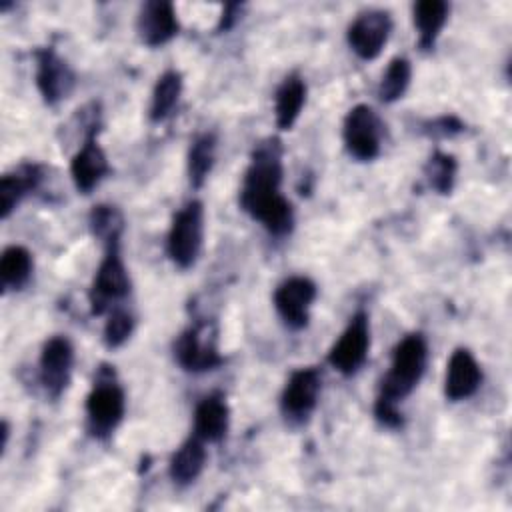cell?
<instances>
[{
  "instance_id": "cb8c5ba5",
  "label": "cell",
  "mask_w": 512,
  "mask_h": 512,
  "mask_svg": "<svg viewBox=\"0 0 512 512\" xmlns=\"http://www.w3.org/2000/svg\"><path fill=\"white\" fill-rule=\"evenodd\" d=\"M216 160V136L212 132H204L196 136L188 150V180L194 188H200L208 178Z\"/></svg>"
},
{
  "instance_id": "f546056e",
  "label": "cell",
  "mask_w": 512,
  "mask_h": 512,
  "mask_svg": "<svg viewBox=\"0 0 512 512\" xmlns=\"http://www.w3.org/2000/svg\"><path fill=\"white\" fill-rule=\"evenodd\" d=\"M238 8H240L238 4H226V6H224V10H222V18H220V30H222V28H224V30H226V28H230V24H232V22H234V18H236V16H234V12H236Z\"/></svg>"
},
{
  "instance_id": "9a60e30c",
  "label": "cell",
  "mask_w": 512,
  "mask_h": 512,
  "mask_svg": "<svg viewBox=\"0 0 512 512\" xmlns=\"http://www.w3.org/2000/svg\"><path fill=\"white\" fill-rule=\"evenodd\" d=\"M108 170H110L108 158L96 140V130H92L70 160L72 182L78 192L88 194L100 184V180L108 174Z\"/></svg>"
},
{
  "instance_id": "7a4b0ae2",
  "label": "cell",
  "mask_w": 512,
  "mask_h": 512,
  "mask_svg": "<svg viewBox=\"0 0 512 512\" xmlns=\"http://www.w3.org/2000/svg\"><path fill=\"white\" fill-rule=\"evenodd\" d=\"M428 360V344L420 332L404 336L394 352L390 370L386 372L382 386H380V398L400 402L406 398L420 382L426 370Z\"/></svg>"
},
{
  "instance_id": "83f0119b",
  "label": "cell",
  "mask_w": 512,
  "mask_h": 512,
  "mask_svg": "<svg viewBox=\"0 0 512 512\" xmlns=\"http://www.w3.org/2000/svg\"><path fill=\"white\" fill-rule=\"evenodd\" d=\"M132 332H134V316L122 308H116L110 312L104 324L102 338L108 348H118L130 338Z\"/></svg>"
},
{
  "instance_id": "7402d4cb",
  "label": "cell",
  "mask_w": 512,
  "mask_h": 512,
  "mask_svg": "<svg viewBox=\"0 0 512 512\" xmlns=\"http://www.w3.org/2000/svg\"><path fill=\"white\" fill-rule=\"evenodd\" d=\"M182 94V74L178 70H166L154 84L148 116L152 122H164L178 106Z\"/></svg>"
},
{
  "instance_id": "44dd1931",
  "label": "cell",
  "mask_w": 512,
  "mask_h": 512,
  "mask_svg": "<svg viewBox=\"0 0 512 512\" xmlns=\"http://www.w3.org/2000/svg\"><path fill=\"white\" fill-rule=\"evenodd\" d=\"M450 6L444 0H422L414 4V24L418 28V44L422 50H432L440 30L448 20Z\"/></svg>"
},
{
  "instance_id": "2e32d148",
  "label": "cell",
  "mask_w": 512,
  "mask_h": 512,
  "mask_svg": "<svg viewBox=\"0 0 512 512\" xmlns=\"http://www.w3.org/2000/svg\"><path fill=\"white\" fill-rule=\"evenodd\" d=\"M482 382V370L476 358L466 348H456L448 360L444 394L452 402H460L470 398Z\"/></svg>"
},
{
  "instance_id": "3957f363",
  "label": "cell",
  "mask_w": 512,
  "mask_h": 512,
  "mask_svg": "<svg viewBox=\"0 0 512 512\" xmlns=\"http://www.w3.org/2000/svg\"><path fill=\"white\" fill-rule=\"evenodd\" d=\"M204 240V206L200 200L186 202L170 222L166 236V252L178 268H190Z\"/></svg>"
},
{
  "instance_id": "7c38bea8",
  "label": "cell",
  "mask_w": 512,
  "mask_h": 512,
  "mask_svg": "<svg viewBox=\"0 0 512 512\" xmlns=\"http://www.w3.org/2000/svg\"><path fill=\"white\" fill-rule=\"evenodd\" d=\"M74 348L66 336H52L40 352V382L50 398H58L72 376Z\"/></svg>"
},
{
  "instance_id": "4fadbf2b",
  "label": "cell",
  "mask_w": 512,
  "mask_h": 512,
  "mask_svg": "<svg viewBox=\"0 0 512 512\" xmlns=\"http://www.w3.org/2000/svg\"><path fill=\"white\" fill-rule=\"evenodd\" d=\"M76 76L68 62L52 48L36 52V86L46 104H58L74 88Z\"/></svg>"
},
{
  "instance_id": "9c48e42d",
  "label": "cell",
  "mask_w": 512,
  "mask_h": 512,
  "mask_svg": "<svg viewBox=\"0 0 512 512\" xmlns=\"http://www.w3.org/2000/svg\"><path fill=\"white\" fill-rule=\"evenodd\" d=\"M316 298V284L306 276L286 278L274 292V308L292 330H302L310 320V306Z\"/></svg>"
},
{
  "instance_id": "4316f807",
  "label": "cell",
  "mask_w": 512,
  "mask_h": 512,
  "mask_svg": "<svg viewBox=\"0 0 512 512\" xmlns=\"http://www.w3.org/2000/svg\"><path fill=\"white\" fill-rule=\"evenodd\" d=\"M90 228L96 238H100L104 244L120 240L122 228H124V218L114 206H94L90 212Z\"/></svg>"
},
{
  "instance_id": "ffe728a7",
  "label": "cell",
  "mask_w": 512,
  "mask_h": 512,
  "mask_svg": "<svg viewBox=\"0 0 512 512\" xmlns=\"http://www.w3.org/2000/svg\"><path fill=\"white\" fill-rule=\"evenodd\" d=\"M306 102V82L298 74H290L282 80L274 98V114L276 126L280 130H290Z\"/></svg>"
},
{
  "instance_id": "603a6c76",
  "label": "cell",
  "mask_w": 512,
  "mask_h": 512,
  "mask_svg": "<svg viewBox=\"0 0 512 512\" xmlns=\"http://www.w3.org/2000/svg\"><path fill=\"white\" fill-rule=\"evenodd\" d=\"M32 254L18 244L4 248L0 258V286L4 292L20 290L32 276Z\"/></svg>"
},
{
  "instance_id": "ac0fdd59",
  "label": "cell",
  "mask_w": 512,
  "mask_h": 512,
  "mask_svg": "<svg viewBox=\"0 0 512 512\" xmlns=\"http://www.w3.org/2000/svg\"><path fill=\"white\" fill-rule=\"evenodd\" d=\"M42 166L38 164H20L12 172H6L0 178V216L6 220L14 208L38 188L42 180Z\"/></svg>"
},
{
  "instance_id": "d4e9b609",
  "label": "cell",
  "mask_w": 512,
  "mask_h": 512,
  "mask_svg": "<svg viewBox=\"0 0 512 512\" xmlns=\"http://www.w3.org/2000/svg\"><path fill=\"white\" fill-rule=\"evenodd\" d=\"M410 78H412V66H410V62H408L406 58H402V56L394 58V60L388 64V68H386V72H384V76H382V80H380L378 98H380L382 102H386V104L396 102V100L402 98L404 92L408 90Z\"/></svg>"
},
{
  "instance_id": "6da1fadb",
  "label": "cell",
  "mask_w": 512,
  "mask_h": 512,
  "mask_svg": "<svg viewBox=\"0 0 512 512\" xmlns=\"http://www.w3.org/2000/svg\"><path fill=\"white\" fill-rule=\"evenodd\" d=\"M282 148L276 138L256 146L240 188L242 210L272 236H286L294 228V210L280 192Z\"/></svg>"
},
{
  "instance_id": "f1b7e54d",
  "label": "cell",
  "mask_w": 512,
  "mask_h": 512,
  "mask_svg": "<svg viewBox=\"0 0 512 512\" xmlns=\"http://www.w3.org/2000/svg\"><path fill=\"white\" fill-rule=\"evenodd\" d=\"M396 404L398 402H392V400H386V398L378 396V400L374 404V416L382 426H386V428H400L402 426V414H400Z\"/></svg>"
},
{
  "instance_id": "277c9868",
  "label": "cell",
  "mask_w": 512,
  "mask_h": 512,
  "mask_svg": "<svg viewBox=\"0 0 512 512\" xmlns=\"http://www.w3.org/2000/svg\"><path fill=\"white\" fill-rule=\"evenodd\" d=\"M126 396L122 386L110 376H100L86 396V430L92 438L106 440L122 422Z\"/></svg>"
},
{
  "instance_id": "30bf717a",
  "label": "cell",
  "mask_w": 512,
  "mask_h": 512,
  "mask_svg": "<svg viewBox=\"0 0 512 512\" xmlns=\"http://www.w3.org/2000/svg\"><path fill=\"white\" fill-rule=\"evenodd\" d=\"M322 388V376L316 368H300L290 374L282 396L280 410L290 422H304L318 404Z\"/></svg>"
},
{
  "instance_id": "5bb4252c",
  "label": "cell",
  "mask_w": 512,
  "mask_h": 512,
  "mask_svg": "<svg viewBox=\"0 0 512 512\" xmlns=\"http://www.w3.org/2000/svg\"><path fill=\"white\" fill-rule=\"evenodd\" d=\"M136 30L146 46L154 48L170 42L180 30L174 6L164 0L146 2L138 12Z\"/></svg>"
},
{
  "instance_id": "e0dca14e",
  "label": "cell",
  "mask_w": 512,
  "mask_h": 512,
  "mask_svg": "<svg viewBox=\"0 0 512 512\" xmlns=\"http://www.w3.org/2000/svg\"><path fill=\"white\" fill-rule=\"evenodd\" d=\"M230 426V408L220 392L204 396L194 410V434L204 442H220Z\"/></svg>"
},
{
  "instance_id": "d6986e66",
  "label": "cell",
  "mask_w": 512,
  "mask_h": 512,
  "mask_svg": "<svg viewBox=\"0 0 512 512\" xmlns=\"http://www.w3.org/2000/svg\"><path fill=\"white\" fill-rule=\"evenodd\" d=\"M206 464V448H204V440H200L196 434L186 438L176 452L170 458V478L178 484V486H188L192 484L204 470Z\"/></svg>"
},
{
  "instance_id": "484cf974",
  "label": "cell",
  "mask_w": 512,
  "mask_h": 512,
  "mask_svg": "<svg viewBox=\"0 0 512 512\" xmlns=\"http://www.w3.org/2000/svg\"><path fill=\"white\" fill-rule=\"evenodd\" d=\"M456 170H458V164L452 154L434 152L430 156V160L426 162L424 174H426L430 188H434L440 194H450V190L454 188Z\"/></svg>"
},
{
  "instance_id": "ba28073f",
  "label": "cell",
  "mask_w": 512,
  "mask_h": 512,
  "mask_svg": "<svg viewBox=\"0 0 512 512\" xmlns=\"http://www.w3.org/2000/svg\"><path fill=\"white\" fill-rule=\"evenodd\" d=\"M174 358L186 372H208L222 364L214 332L206 324L190 326L176 338Z\"/></svg>"
},
{
  "instance_id": "8fae6325",
  "label": "cell",
  "mask_w": 512,
  "mask_h": 512,
  "mask_svg": "<svg viewBox=\"0 0 512 512\" xmlns=\"http://www.w3.org/2000/svg\"><path fill=\"white\" fill-rule=\"evenodd\" d=\"M392 32V18L386 10H368L348 26L346 40L362 60H374L386 46Z\"/></svg>"
},
{
  "instance_id": "5b68a950",
  "label": "cell",
  "mask_w": 512,
  "mask_h": 512,
  "mask_svg": "<svg viewBox=\"0 0 512 512\" xmlns=\"http://www.w3.org/2000/svg\"><path fill=\"white\" fill-rule=\"evenodd\" d=\"M130 292V278L120 256V240L106 244V254L94 274L88 298L92 314H102L112 302L124 298Z\"/></svg>"
},
{
  "instance_id": "52a82bcc",
  "label": "cell",
  "mask_w": 512,
  "mask_h": 512,
  "mask_svg": "<svg viewBox=\"0 0 512 512\" xmlns=\"http://www.w3.org/2000/svg\"><path fill=\"white\" fill-rule=\"evenodd\" d=\"M342 138L348 154L356 160L368 162L380 154L382 124L376 112L366 104H356L348 110L342 124Z\"/></svg>"
},
{
  "instance_id": "8992f818",
  "label": "cell",
  "mask_w": 512,
  "mask_h": 512,
  "mask_svg": "<svg viewBox=\"0 0 512 512\" xmlns=\"http://www.w3.org/2000/svg\"><path fill=\"white\" fill-rule=\"evenodd\" d=\"M370 350V320L364 310H358L340 338L328 352V364L342 376L356 374L368 358Z\"/></svg>"
}]
</instances>
